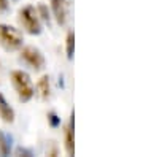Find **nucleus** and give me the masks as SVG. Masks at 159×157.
<instances>
[{
    "mask_svg": "<svg viewBox=\"0 0 159 157\" xmlns=\"http://www.w3.org/2000/svg\"><path fill=\"white\" fill-rule=\"evenodd\" d=\"M11 83H13V87L16 89V92H18V98L25 103V102H29L34 94H35V89L32 86V81H30V76L22 72V70H15V72H11Z\"/></svg>",
    "mask_w": 159,
    "mask_h": 157,
    "instance_id": "nucleus-1",
    "label": "nucleus"
},
{
    "mask_svg": "<svg viewBox=\"0 0 159 157\" xmlns=\"http://www.w3.org/2000/svg\"><path fill=\"white\" fill-rule=\"evenodd\" d=\"M37 13L40 15V18H42L43 21L49 22V11H48V8H46L45 5H38V8H37Z\"/></svg>",
    "mask_w": 159,
    "mask_h": 157,
    "instance_id": "nucleus-11",
    "label": "nucleus"
},
{
    "mask_svg": "<svg viewBox=\"0 0 159 157\" xmlns=\"http://www.w3.org/2000/svg\"><path fill=\"white\" fill-rule=\"evenodd\" d=\"M11 2H18V0H11Z\"/></svg>",
    "mask_w": 159,
    "mask_h": 157,
    "instance_id": "nucleus-15",
    "label": "nucleus"
},
{
    "mask_svg": "<svg viewBox=\"0 0 159 157\" xmlns=\"http://www.w3.org/2000/svg\"><path fill=\"white\" fill-rule=\"evenodd\" d=\"M69 0H51V8L54 13V18L59 25H64L67 22V15H69Z\"/></svg>",
    "mask_w": 159,
    "mask_h": 157,
    "instance_id": "nucleus-5",
    "label": "nucleus"
},
{
    "mask_svg": "<svg viewBox=\"0 0 159 157\" xmlns=\"http://www.w3.org/2000/svg\"><path fill=\"white\" fill-rule=\"evenodd\" d=\"M0 70H2V67H0Z\"/></svg>",
    "mask_w": 159,
    "mask_h": 157,
    "instance_id": "nucleus-16",
    "label": "nucleus"
},
{
    "mask_svg": "<svg viewBox=\"0 0 159 157\" xmlns=\"http://www.w3.org/2000/svg\"><path fill=\"white\" fill-rule=\"evenodd\" d=\"M37 92L43 100H48L51 95V84H49V78L48 76H42L37 83Z\"/></svg>",
    "mask_w": 159,
    "mask_h": 157,
    "instance_id": "nucleus-7",
    "label": "nucleus"
},
{
    "mask_svg": "<svg viewBox=\"0 0 159 157\" xmlns=\"http://www.w3.org/2000/svg\"><path fill=\"white\" fill-rule=\"evenodd\" d=\"M65 151L69 155H73L75 146H73V113H72V121L70 125L65 129Z\"/></svg>",
    "mask_w": 159,
    "mask_h": 157,
    "instance_id": "nucleus-8",
    "label": "nucleus"
},
{
    "mask_svg": "<svg viewBox=\"0 0 159 157\" xmlns=\"http://www.w3.org/2000/svg\"><path fill=\"white\" fill-rule=\"evenodd\" d=\"M0 117L7 124H11L15 121V110L8 105V102L5 100V97L2 94H0Z\"/></svg>",
    "mask_w": 159,
    "mask_h": 157,
    "instance_id": "nucleus-6",
    "label": "nucleus"
},
{
    "mask_svg": "<svg viewBox=\"0 0 159 157\" xmlns=\"http://www.w3.org/2000/svg\"><path fill=\"white\" fill-rule=\"evenodd\" d=\"M8 10H10L8 0H0V13H7Z\"/></svg>",
    "mask_w": 159,
    "mask_h": 157,
    "instance_id": "nucleus-13",
    "label": "nucleus"
},
{
    "mask_svg": "<svg viewBox=\"0 0 159 157\" xmlns=\"http://www.w3.org/2000/svg\"><path fill=\"white\" fill-rule=\"evenodd\" d=\"M18 154H27V155H32L30 151H25V149H21V148L18 149Z\"/></svg>",
    "mask_w": 159,
    "mask_h": 157,
    "instance_id": "nucleus-14",
    "label": "nucleus"
},
{
    "mask_svg": "<svg viewBox=\"0 0 159 157\" xmlns=\"http://www.w3.org/2000/svg\"><path fill=\"white\" fill-rule=\"evenodd\" d=\"M21 59L29 65V67L35 72H40V70H43L45 67V57L43 54L40 52V49L34 48V46H25L22 48L21 51Z\"/></svg>",
    "mask_w": 159,
    "mask_h": 157,
    "instance_id": "nucleus-4",
    "label": "nucleus"
},
{
    "mask_svg": "<svg viewBox=\"0 0 159 157\" xmlns=\"http://www.w3.org/2000/svg\"><path fill=\"white\" fill-rule=\"evenodd\" d=\"M24 37L13 25L0 24V46L7 51H16L22 46Z\"/></svg>",
    "mask_w": 159,
    "mask_h": 157,
    "instance_id": "nucleus-2",
    "label": "nucleus"
},
{
    "mask_svg": "<svg viewBox=\"0 0 159 157\" xmlns=\"http://www.w3.org/2000/svg\"><path fill=\"white\" fill-rule=\"evenodd\" d=\"M65 45H67V57L73 59V48H75V35L70 30L67 33V40H65Z\"/></svg>",
    "mask_w": 159,
    "mask_h": 157,
    "instance_id": "nucleus-10",
    "label": "nucleus"
},
{
    "mask_svg": "<svg viewBox=\"0 0 159 157\" xmlns=\"http://www.w3.org/2000/svg\"><path fill=\"white\" fill-rule=\"evenodd\" d=\"M19 22L22 29L30 35H40L42 33V22H40L38 13L34 7L27 5L19 11Z\"/></svg>",
    "mask_w": 159,
    "mask_h": 157,
    "instance_id": "nucleus-3",
    "label": "nucleus"
},
{
    "mask_svg": "<svg viewBox=\"0 0 159 157\" xmlns=\"http://www.w3.org/2000/svg\"><path fill=\"white\" fill-rule=\"evenodd\" d=\"M48 121H49V124H51L52 127H57V125L61 124V119L57 117V114H56L54 111H51V113L48 114Z\"/></svg>",
    "mask_w": 159,
    "mask_h": 157,
    "instance_id": "nucleus-12",
    "label": "nucleus"
},
{
    "mask_svg": "<svg viewBox=\"0 0 159 157\" xmlns=\"http://www.w3.org/2000/svg\"><path fill=\"white\" fill-rule=\"evenodd\" d=\"M11 152V138L0 130V155H10Z\"/></svg>",
    "mask_w": 159,
    "mask_h": 157,
    "instance_id": "nucleus-9",
    "label": "nucleus"
}]
</instances>
